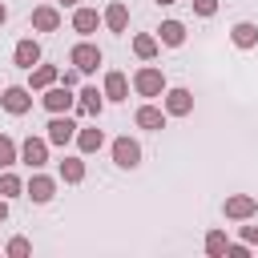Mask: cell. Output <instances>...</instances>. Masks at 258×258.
Returning a JSON list of instances; mask_svg holds the SVG:
<instances>
[{
  "label": "cell",
  "instance_id": "cell-1",
  "mask_svg": "<svg viewBox=\"0 0 258 258\" xmlns=\"http://www.w3.org/2000/svg\"><path fill=\"white\" fill-rule=\"evenodd\" d=\"M133 89H137L141 97H161V89H165V77H161V69H153V64L137 69V73H133Z\"/></svg>",
  "mask_w": 258,
  "mask_h": 258
},
{
  "label": "cell",
  "instance_id": "cell-2",
  "mask_svg": "<svg viewBox=\"0 0 258 258\" xmlns=\"http://www.w3.org/2000/svg\"><path fill=\"white\" fill-rule=\"evenodd\" d=\"M48 145H69L73 137H77V125H73V117L69 113H52V121H48Z\"/></svg>",
  "mask_w": 258,
  "mask_h": 258
},
{
  "label": "cell",
  "instance_id": "cell-3",
  "mask_svg": "<svg viewBox=\"0 0 258 258\" xmlns=\"http://www.w3.org/2000/svg\"><path fill=\"white\" fill-rule=\"evenodd\" d=\"M69 60H73V69H77V73H93V69L101 64V48H97V44H89V40H81V44L73 48V56H69Z\"/></svg>",
  "mask_w": 258,
  "mask_h": 258
},
{
  "label": "cell",
  "instance_id": "cell-4",
  "mask_svg": "<svg viewBox=\"0 0 258 258\" xmlns=\"http://www.w3.org/2000/svg\"><path fill=\"white\" fill-rule=\"evenodd\" d=\"M73 105H77V97H73L69 85H48V93H44V109L48 113H69Z\"/></svg>",
  "mask_w": 258,
  "mask_h": 258
},
{
  "label": "cell",
  "instance_id": "cell-5",
  "mask_svg": "<svg viewBox=\"0 0 258 258\" xmlns=\"http://www.w3.org/2000/svg\"><path fill=\"white\" fill-rule=\"evenodd\" d=\"M113 161H117L121 169H133V165L141 161V145H137L133 137H117V141H113Z\"/></svg>",
  "mask_w": 258,
  "mask_h": 258
},
{
  "label": "cell",
  "instance_id": "cell-6",
  "mask_svg": "<svg viewBox=\"0 0 258 258\" xmlns=\"http://www.w3.org/2000/svg\"><path fill=\"white\" fill-rule=\"evenodd\" d=\"M20 157H24L32 169H40V165L48 161V137H28V141L20 145Z\"/></svg>",
  "mask_w": 258,
  "mask_h": 258
},
{
  "label": "cell",
  "instance_id": "cell-7",
  "mask_svg": "<svg viewBox=\"0 0 258 258\" xmlns=\"http://www.w3.org/2000/svg\"><path fill=\"white\" fill-rule=\"evenodd\" d=\"M0 105L8 109V113H28L32 109V97H28V89H20V85H12V89H4V97H0Z\"/></svg>",
  "mask_w": 258,
  "mask_h": 258
},
{
  "label": "cell",
  "instance_id": "cell-8",
  "mask_svg": "<svg viewBox=\"0 0 258 258\" xmlns=\"http://www.w3.org/2000/svg\"><path fill=\"white\" fill-rule=\"evenodd\" d=\"M32 28H36V32H56V28H60V12H56L52 4L32 8Z\"/></svg>",
  "mask_w": 258,
  "mask_h": 258
},
{
  "label": "cell",
  "instance_id": "cell-9",
  "mask_svg": "<svg viewBox=\"0 0 258 258\" xmlns=\"http://www.w3.org/2000/svg\"><path fill=\"white\" fill-rule=\"evenodd\" d=\"M189 109H194V93H189V89H169V93H165V113L185 117Z\"/></svg>",
  "mask_w": 258,
  "mask_h": 258
},
{
  "label": "cell",
  "instance_id": "cell-10",
  "mask_svg": "<svg viewBox=\"0 0 258 258\" xmlns=\"http://www.w3.org/2000/svg\"><path fill=\"white\" fill-rule=\"evenodd\" d=\"M258 210V198H250V194H234V198H226V218H250Z\"/></svg>",
  "mask_w": 258,
  "mask_h": 258
},
{
  "label": "cell",
  "instance_id": "cell-11",
  "mask_svg": "<svg viewBox=\"0 0 258 258\" xmlns=\"http://www.w3.org/2000/svg\"><path fill=\"white\" fill-rule=\"evenodd\" d=\"M12 56H16V64H20V69H32V64H40V44H36L32 36H24V40L16 44V52H12Z\"/></svg>",
  "mask_w": 258,
  "mask_h": 258
},
{
  "label": "cell",
  "instance_id": "cell-12",
  "mask_svg": "<svg viewBox=\"0 0 258 258\" xmlns=\"http://www.w3.org/2000/svg\"><path fill=\"white\" fill-rule=\"evenodd\" d=\"M52 194H56V181L52 177H44V173H32L28 177V198L32 202H48Z\"/></svg>",
  "mask_w": 258,
  "mask_h": 258
},
{
  "label": "cell",
  "instance_id": "cell-13",
  "mask_svg": "<svg viewBox=\"0 0 258 258\" xmlns=\"http://www.w3.org/2000/svg\"><path fill=\"white\" fill-rule=\"evenodd\" d=\"M157 40H161V44H169V48H177V44L185 40V24H181V20H161Z\"/></svg>",
  "mask_w": 258,
  "mask_h": 258
},
{
  "label": "cell",
  "instance_id": "cell-14",
  "mask_svg": "<svg viewBox=\"0 0 258 258\" xmlns=\"http://www.w3.org/2000/svg\"><path fill=\"white\" fill-rule=\"evenodd\" d=\"M101 105H105V93H97L93 85L77 93V109H81V113H89V117H97V113H101Z\"/></svg>",
  "mask_w": 258,
  "mask_h": 258
},
{
  "label": "cell",
  "instance_id": "cell-15",
  "mask_svg": "<svg viewBox=\"0 0 258 258\" xmlns=\"http://www.w3.org/2000/svg\"><path fill=\"white\" fill-rule=\"evenodd\" d=\"M105 24H109V32H125V24H129V8H125L121 0H113V4L105 8Z\"/></svg>",
  "mask_w": 258,
  "mask_h": 258
},
{
  "label": "cell",
  "instance_id": "cell-16",
  "mask_svg": "<svg viewBox=\"0 0 258 258\" xmlns=\"http://www.w3.org/2000/svg\"><path fill=\"white\" fill-rule=\"evenodd\" d=\"M97 20H101V16H97V8H77V12H73V28H77L81 36L97 32Z\"/></svg>",
  "mask_w": 258,
  "mask_h": 258
},
{
  "label": "cell",
  "instance_id": "cell-17",
  "mask_svg": "<svg viewBox=\"0 0 258 258\" xmlns=\"http://www.w3.org/2000/svg\"><path fill=\"white\" fill-rule=\"evenodd\" d=\"M105 97H109V101H125V97H129L125 73H109V77H105Z\"/></svg>",
  "mask_w": 258,
  "mask_h": 258
},
{
  "label": "cell",
  "instance_id": "cell-18",
  "mask_svg": "<svg viewBox=\"0 0 258 258\" xmlns=\"http://www.w3.org/2000/svg\"><path fill=\"white\" fill-rule=\"evenodd\" d=\"M137 125H141V129H161V125H165V109L141 105V109H137Z\"/></svg>",
  "mask_w": 258,
  "mask_h": 258
},
{
  "label": "cell",
  "instance_id": "cell-19",
  "mask_svg": "<svg viewBox=\"0 0 258 258\" xmlns=\"http://www.w3.org/2000/svg\"><path fill=\"white\" fill-rule=\"evenodd\" d=\"M77 145H81V153H97L105 145V133L101 129H77Z\"/></svg>",
  "mask_w": 258,
  "mask_h": 258
},
{
  "label": "cell",
  "instance_id": "cell-20",
  "mask_svg": "<svg viewBox=\"0 0 258 258\" xmlns=\"http://www.w3.org/2000/svg\"><path fill=\"white\" fill-rule=\"evenodd\" d=\"M230 36H234V44H238V48H254V44H258V28H254V24H246V20H242V24H234V32H230Z\"/></svg>",
  "mask_w": 258,
  "mask_h": 258
},
{
  "label": "cell",
  "instance_id": "cell-21",
  "mask_svg": "<svg viewBox=\"0 0 258 258\" xmlns=\"http://www.w3.org/2000/svg\"><path fill=\"white\" fill-rule=\"evenodd\" d=\"M32 77V89H48V85H56V64H36V69H28Z\"/></svg>",
  "mask_w": 258,
  "mask_h": 258
},
{
  "label": "cell",
  "instance_id": "cell-22",
  "mask_svg": "<svg viewBox=\"0 0 258 258\" xmlns=\"http://www.w3.org/2000/svg\"><path fill=\"white\" fill-rule=\"evenodd\" d=\"M60 177L77 185V181L85 177V161H81V157H64V161H60Z\"/></svg>",
  "mask_w": 258,
  "mask_h": 258
},
{
  "label": "cell",
  "instance_id": "cell-23",
  "mask_svg": "<svg viewBox=\"0 0 258 258\" xmlns=\"http://www.w3.org/2000/svg\"><path fill=\"white\" fill-rule=\"evenodd\" d=\"M133 52H137L141 60H149V56L157 52V36H145V32H141V36H133Z\"/></svg>",
  "mask_w": 258,
  "mask_h": 258
},
{
  "label": "cell",
  "instance_id": "cell-24",
  "mask_svg": "<svg viewBox=\"0 0 258 258\" xmlns=\"http://www.w3.org/2000/svg\"><path fill=\"white\" fill-rule=\"evenodd\" d=\"M24 185H20V177L16 173H0V198H16Z\"/></svg>",
  "mask_w": 258,
  "mask_h": 258
},
{
  "label": "cell",
  "instance_id": "cell-25",
  "mask_svg": "<svg viewBox=\"0 0 258 258\" xmlns=\"http://www.w3.org/2000/svg\"><path fill=\"white\" fill-rule=\"evenodd\" d=\"M12 161H16V141H12V137H4V133H0V169H8V165H12Z\"/></svg>",
  "mask_w": 258,
  "mask_h": 258
},
{
  "label": "cell",
  "instance_id": "cell-26",
  "mask_svg": "<svg viewBox=\"0 0 258 258\" xmlns=\"http://www.w3.org/2000/svg\"><path fill=\"white\" fill-rule=\"evenodd\" d=\"M226 246H230V242H226V234H222V230H214V234L206 238V250H210V254H226Z\"/></svg>",
  "mask_w": 258,
  "mask_h": 258
},
{
  "label": "cell",
  "instance_id": "cell-27",
  "mask_svg": "<svg viewBox=\"0 0 258 258\" xmlns=\"http://www.w3.org/2000/svg\"><path fill=\"white\" fill-rule=\"evenodd\" d=\"M28 250H32V246H28V238H12V242H8V254H12V258H24Z\"/></svg>",
  "mask_w": 258,
  "mask_h": 258
},
{
  "label": "cell",
  "instance_id": "cell-28",
  "mask_svg": "<svg viewBox=\"0 0 258 258\" xmlns=\"http://www.w3.org/2000/svg\"><path fill=\"white\" fill-rule=\"evenodd\" d=\"M194 12L198 16H214L218 12V0H194Z\"/></svg>",
  "mask_w": 258,
  "mask_h": 258
},
{
  "label": "cell",
  "instance_id": "cell-29",
  "mask_svg": "<svg viewBox=\"0 0 258 258\" xmlns=\"http://www.w3.org/2000/svg\"><path fill=\"white\" fill-rule=\"evenodd\" d=\"M242 234H246V242H258V226H246Z\"/></svg>",
  "mask_w": 258,
  "mask_h": 258
},
{
  "label": "cell",
  "instance_id": "cell-30",
  "mask_svg": "<svg viewBox=\"0 0 258 258\" xmlns=\"http://www.w3.org/2000/svg\"><path fill=\"white\" fill-rule=\"evenodd\" d=\"M8 218V198H0V222Z\"/></svg>",
  "mask_w": 258,
  "mask_h": 258
},
{
  "label": "cell",
  "instance_id": "cell-31",
  "mask_svg": "<svg viewBox=\"0 0 258 258\" xmlns=\"http://www.w3.org/2000/svg\"><path fill=\"white\" fill-rule=\"evenodd\" d=\"M4 20H8V8H4V4H0V24H4Z\"/></svg>",
  "mask_w": 258,
  "mask_h": 258
},
{
  "label": "cell",
  "instance_id": "cell-32",
  "mask_svg": "<svg viewBox=\"0 0 258 258\" xmlns=\"http://www.w3.org/2000/svg\"><path fill=\"white\" fill-rule=\"evenodd\" d=\"M157 4H173V0H157Z\"/></svg>",
  "mask_w": 258,
  "mask_h": 258
},
{
  "label": "cell",
  "instance_id": "cell-33",
  "mask_svg": "<svg viewBox=\"0 0 258 258\" xmlns=\"http://www.w3.org/2000/svg\"><path fill=\"white\" fill-rule=\"evenodd\" d=\"M60 4H77V0H60Z\"/></svg>",
  "mask_w": 258,
  "mask_h": 258
}]
</instances>
